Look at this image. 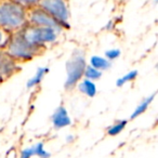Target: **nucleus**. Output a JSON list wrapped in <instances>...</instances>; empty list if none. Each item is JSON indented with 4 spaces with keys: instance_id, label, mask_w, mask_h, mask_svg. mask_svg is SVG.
I'll return each mask as SVG.
<instances>
[{
    "instance_id": "1",
    "label": "nucleus",
    "mask_w": 158,
    "mask_h": 158,
    "mask_svg": "<svg viewBox=\"0 0 158 158\" xmlns=\"http://www.w3.org/2000/svg\"><path fill=\"white\" fill-rule=\"evenodd\" d=\"M27 25V9L12 0H0V27L10 34L21 31Z\"/></svg>"
},
{
    "instance_id": "2",
    "label": "nucleus",
    "mask_w": 158,
    "mask_h": 158,
    "mask_svg": "<svg viewBox=\"0 0 158 158\" xmlns=\"http://www.w3.org/2000/svg\"><path fill=\"white\" fill-rule=\"evenodd\" d=\"M5 50L19 62L31 60L33 57L40 54L44 49L31 44L28 40L25 39L22 31H18V33L11 34V37L7 46L5 47Z\"/></svg>"
},
{
    "instance_id": "3",
    "label": "nucleus",
    "mask_w": 158,
    "mask_h": 158,
    "mask_svg": "<svg viewBox=\"0 0 158 158\" xmlns=\"http://www.w3.org/2000/svg\"><path fill=\"white\" fill-rule=\"evenodd\" d=\"M87 62L85 53L81 50H74L69 59L66 62V80L65 89L70 90L77 86L80 80L84 78V72L86 69Z\"/></svg>"
},
{
    "instance_id": "4",
    "label": "nucleus",
    "mask_w": 158,
    "mask_h": 158,
    "mask_svg": "<svg viewBox=\"0 0 158 158\" xmlns=\"http://www.w3.org/2000/svg\"><path fill=\"white\" fill-rule=\"evenodd\" d=\"M21 31L25 39L28 40L31 44L40 47L42 49H44L46 44H53L56 41L57 35H59V33L52 28L29 24H27Z\"/></svg>"
},
{
    "instance_id": "5",
    "label": "nucleus",
    "mask_w": 158,
    "mask_h": 158,
    "mask_svg": "<svg viewBox=\"0 0 158 158\" xmlns=\"http://www.w3.org/2000/svg\"><path fill=\"white\" fill-rule=\"evenodd\" d=\"M27 24L49 27V28L54 29L57 33H61L65 28L62 23L55 20L52 15H50L48 12L42 10L38 6L27 9Z\"/></svg>"
},
{
    "instance_id": "6",
    "label": "nucleus",
    "mask_w": 158,
    "mask_h": 158,
    "mask_svg": "<svg viewBox=\"0 0 158 158\" xmlns=\"http://www.w3.org/2000/svg\"><path fill=\"white\" fill-rule=\"evenodd\" d=\"M38 7L62 23L65 28H69V11L66 0H40Z\"/></svg>"
},
{
    "instance_id": "7",
    "label": "nucleus",
    "mask_w": 158,
    "mask_h": 158,
    "mask_svg": "<svg viewBox=\"0 0 158 158\" xmlns=\"http://www.w3.org/2000/svg\"><path fill=\"white\" fill-rule=\"evenodd\" d=\"M18 70V61L14 60L6 50L0 49V78L1 80L10 78Z\"/></svg>"
},
{
    "instance_id": "8",
    "label": "nucleus",
    "mask_w": 158,
    "mask_h": 158,
    "mask_svg": "<svg viewBox=\"0 0 158 158\" xmlns=\"http://www.w3.org/2000/svg\"><path fill=\"white\" fill-rule=\"evenodd\" d=\"M51 120H52L53 127L56 129H62V128H66L72 125V119L68 115L67 110L63 105L59 106L54 110L52 117H51Z\"/></svg>"
},
{
    "instance_id": "9",
    "label": "nucleus",
    "mask_w": 158,
    "mask_h": 158,
    "mask_svg": "<svg viewBox=\"0 0 158 158\" xmlns=\"http://www.w3.org/2000/svg\"><path fill=\"white\" fill-rule=\"evenodd\" d=\"M78 89L79 91H81L85 95L89 98H93L95 97L98 90H97V86H95L94 81H91L89 79H81L80 81L78 82Z\"/></svg>"
},
{
    "instance_id": "10",
    "label": "nucleus",
    "mask_w": 158,
    "mask_h": 158,
    "mask_svg": "<svg viewBox=\"0 0 158 158\" xmlns=\"http://www.w3.org/2000/svg\"><path fill=\"white\" fill-rule=\"evenodd\" d=\"M155 97H156V92H154L153 94L148 95L147 98L143 99L142 101L139 103V105L135 107V110H133V113L131 114V117H130V118L135 119V118H138L139 116H141L142 114H144V113L147 110V108L149 107V105L152 104V102L154 101Z\"/></svg>"
},
{
    "instance_id": "11",
    "label": "nucleus",
    "mask_w": 158,
    "mask_h": 158,
    "mask_svg": "<svg viewBox=\"0 0 158 158\" xmlns=\"http://www.w3.org/2000/svg\"><path fill=\"white\" fill-rule=\"evenodd\" d=\"M89 65L94 67L95 69L101 70L103 73V70H107L108 68L112 66V62H110L108 60H106L103 56H99V55H93L91 56Z\"/></svg>"
},
{
    "instance_id": "12",
    "label": "nucleus",
    "mask_w": 158,
    "mask_h": 158,
    "mask_svg": "<svg viewBox=\"0 0 158 158\" xmlns=\"http://www.w3.org/2000/svg\"><path fill=\"white\" fill-rule=\"evenodd\" d=\"M48 73H49L48 67H38L35 73V75H34L31 79H28V81H27V84H26V87L27 88H34V87L38 86V85L42 81V79L44 78V76H46Z\"/></svg>"
},
{
    "instance_id": "13",
    "label": "nucleus",
    "mask_w": 158,
    "mask_h": 158,
    "mask_svg": "<svg viewBox=\"0 0 158 158\" xmlns=\"http://www.w3.org/2000/svg\"><path fill=\"white\" fill-rule=\"evenodd\" d=\"M139 75V72L138 70H130L129 73H127L126 75H123V76L119 77L118 79L116 80V86L117 87H123L126 84H128V82L130 81H133L134 79L138 77Z\"/></svg>"
},
{
    "instance_id": "14",
    "label": "nucleus",
    "mask_w": 158,
    "mask_h": 158,
    "mask_svg": "<svg viewBox=\"0 0 158 158\" xmlns=\"http://www.w3.org/2000/svg\"><path fill=\"white\" fill-rule=\"evenodd\" d=\"M84 77L86 79L91 80V81H97V80H99L102 77V72L101 70L95 69L92 66L87 65L86 69H85V72H84Z\"/></svg>"
},
{
    "instance_id": "15",
    "label": "nucleus",
    "mask_w": 158,
    "mask_h": 158,
    "mask_svg": "<svg viewBox=\"0 0 158 158\" xmlns=\"http://www.w3.org/2000/svg\"><path fill=\"white\" fill-rule=\"evenodd\" d=\"M127 123H128L127 120H118L115 123H113L107 129L108 135H110V136L118 135L119 133H121V131H123V129H125L126 126H127Z\"/></svg>"
},
{
    "instance_id": "16",
    "label": "nucleus",
    "mask_w": 158,
    "mask_h": 158,
    "mask_svg": "<svg viewBox=\"0 0 158 158\" xmlns=\"http://www.w3.org/2000/svg\"><path fill=\"white\" fill-rule=\"evenodd\" d=\"M35 145V156L39 158H50L51 155L46 148H44V145L42 142H38Z\"/></svg>"
},
{
    "instance_id": "17",
    "label": "nucleus",
    "mask_w": 158,
    "mask_h": 158,
    "mask_svg": "<svg viewBox=\"0 0 158 158\" xmlns=\"http://www.w3.org/2000/svg\"><path fill=\"white\" fill-rule=\"evenodd\" d=\"M121 54V51L119 49H110V50L105 51V59L108 60L110 62H113L117 60Z\"/></svg>"
},
{
    "instance_id": "18",
    "label": "nucleus",
    "mask_w": 158,
    "mask_h": 158,
    "mask_svg": "<svg viewBox=\"0 0 158 158\" xmlns=\"http://www.w3.org/2000/svg\"><path fill=\"white\" fill-rule=\"evenodd\" d=\"M10 37H11V34L0 27V49H3L7 46Z\"/></svg>"
},
{
    "instance_id": "19",
    "label": "nucleus",
    "mask_w": 158,
    "mask_h": 158,
    "mask_svg": "<svg viewBox=\"0 0 158 158\" xmlns=\"http://www.w3.org/2000/svg\"><path fill=\"white\" fill-rule=\"evenodd\" d=\"M12 1H14V2L18 3V5L24 7L25 9H29V8L38 6L40 0H12Z\"/></svg>"
},
{
    "instance_id": "20",
    "label": "nucleus",
    "mask_w": 158,
    "mask_h": 158,
    "mask_svg": "<svg viewBox=\"0 0 158 158\" xmlns=\"http://www.w3.org/2000/svg\"><path fill=\"white\" fill-rule=\"evenodd\" d=\"M33 156H35V145L33 146H29L24 148L21 152L20 158H31Z\"/></svg>"
},
{
    "instance_id": "21",
    "label": "nucleus",
    "mask_w": 158,
    "mask_h": 158,
    "mask_svg": "<svg viewBox=\"0 0 158 158\" xmlns=\"http://www.w3.org/2000/svg\"><path fill=\"white\" fill-rule=\"evenodd\" d=\"M73 140H74V136L73 135L67 136V142H70V141H73Z\"/></svg>"
},
{
    "instance_id": "22",
    "label": "nucleus",
    "mask_w": 158,
    "mask_h": 158,
    "mask_svg": "<svg viewBox=\"0 0 158 158\" xmlns=\"http://www.w3.org/2000/svg\"><path fill=\"white\" fill-rule=\"evenodd\" d=\"M1 81H2V80H1V78H0V82H1Z\"/></svg>"
}]
</instances>
